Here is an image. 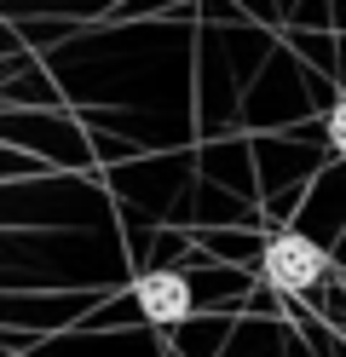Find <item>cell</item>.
Returning a JSON list of instances; mask_svg holds the SVG:
<instances>
[{
	"label": "cell",
	"instance_id": "1",
	"mask_svg": "<svg viewBox=\"0 0 346 357\" xmlns=\"http://www.w3.org/2000/svg\"><path fill=\"white\" fill-rule=\"evenodd\" d=\"M260 271H266L271 288H283V294H306L323 277V248L312 236H300V231H277L266 242V254H260Z\"/></svg>",
	"mask_w": 346,
	"mask_h": 357
},
{
	"label": "cell",
	"instance_id": "2",
	"mask_svg": "<svg viewBox=\"0 0 346 357\" xmlns=\"http://www.w3.org/2000/svg\"><path fill=\"white\" fill-rule=\"evenodd\" d=\"M133 300H138V311H145L156 328H173V323L191 317V282H185L179 271H145L138 288H133Z\"/></svg>",
	"mask_w": 346,
	"mask_h": 357
},
{
	"label": "cell",
	"instance_id": "3",
	"mask_svg": "<svg viewBox=\"0 0 346 357\" xmlns=\"http://www.w3.org/2000/svg\"><path fill=\"white\" fill-rule=\"evenodd\" d=\"M329 150H335V155H346V98L329 109Z\"/></svg>",
	"mask_w": 346,
	"mask_h": 357
}]
</instances>
